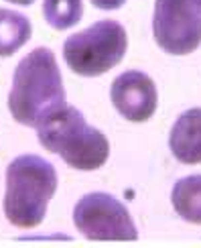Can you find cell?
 <instances>
[{"mask_svg": "<svg viewBox=\"0 0 201 248\" xmlns=\"http://www.w3.org/2000/svg\"><path fill=\"white\" fill-rule=\"evenodd\" d=\"M67 106L61 69L53 51L37 47L18 61L8 92V110L18 124L37 128Z\"/></svg>", "mask_w": 201, "mask_h": 248, "instance_id": "1", "label": "cell"}, {"mask_svg": "<svg viewBox=\"0 0 201 248\" xmlns=\"http://www.w3.org/2000/svg\"><path fill=\"white\" fill-rule=\"evenodd\" d=\"M55 167L39 155H18L4 175V216L20 230H33L43 224L49 202L57 191Z\"/></svg>", "mask_w": 201, "mask_h": 248, "instance_id": "2", "label": "cell"}, {"mask_svg": "<svg viewBox=\"0 0 201 248\" xmlns=\"http://www.w3.org/2000/svg\"><path fill=\"white\" fill-rule=\"evenodd\" d=\"M41 147L77 171H96L110 157V140L76 106H65L35 128Z\"/></svg>", "mask_w": 201, "mask_h": 248, "instance_id": "3", "label": "cell"}, {"mask_svg": "<svg viewBox=\"0 0 201 248\" xmlns=\"http://www.w3.org/2000/svg\"><path fill=\"white\" fill-rule=\"evenodd\" d=\"M126 49H128L126 29L118 20L102 18L67 37L63 43V59L73 74L81 78H98L120 63Z\"/></svg>", "mask_w": 201, "mask_h": 248, "instance_id": "4", "label": "cell"}, {"mask_svg": "<svg viewBox=\"0 0 201 248\" xmlns=\"http://www.w3.org/2000/svg\"><path fill=\"white\" fill-rule=\"evenodd\" d=\"M73 224L88 240H139L128 208L106 191L83 195L73 208Z\"/></svg>", "mask_w": 201, "mask_h": 248, "instance_id": "5", "label": "cell"}, {"mask_svg": "<svg viewBox=\"0 0 201 248\" xmlns=\"http://www.w3.org/2000/svg\"><path fill=\"white\" fill-rule=\"evenodd\" d=\"M153 37L169 55H189L201 45V0H156Z\"/></svg>", "mask_w": 201, "mask_h": 248, "instance_id": "6", "label": "cell"}, {"mask_svg": "<svg viewBox=\"0 0 201 248\" xmlns=\"http://www.w3.org/2000/svg\"><path fill=\"white\" fill-rule=\"evenodd\" d=\"M110 100L122 118L130 122H146L153 118L158 106L156 84L144 71L128 69L112 81Z\"/></svg>", "mask_w": 201, "mask_h": 248, "instance_id": "7", "label": "cell"}, {"mask_svg": "<svg viewBox=\"0 0 201 248\" xmlns=\"http://www.w3.org/2000/svg\"><path fill=\"white\" fill-rule=\"evenodd\" d=\"M169 149L183 165L201 163V108H189L169 132Z\"/></svg>", "mask_w": 201, "mask_h": 248, "instance_id": "8", "label": "cell"}, {"mask_svg": "<svg viewBox=\"0 0 201 248\" xmlns=\"http://www.w3.org/2000/svg\"><path fill=\"white\" fill-rule=\"evenodd\" d=\"M33 35L31 20L13 8H0V57L15 55Z\"/></svg>", "mask_w": 201, "mask_h": 248, "instance_id": "9", "label": "cell"}, {"mask_svg": "<svg viewBox=\"0 0 201 248\" xmlns=\"http://www.w3.org/2000/svg\"><path fill=\"white\" fill-rule=\"evenodd\" d=\"M173 210L189 224H201V175L181 177L171 191Z\"/></svg>", "mask_w": 201, "mask_h": 248, "instance_id": "10", "label": "cell"}, {"mask_svg": "<svg viewBox=\"0 0 201 248\" xmlns=\"http://www.w3.org/2000/svg\"><path fill=\"white\" fill-rule=\"evenodd\" d=\"M43 16L55 31H67L76 27L83 16L81 0H43Z\"/></svg>", "mask_w": 201, "mask_h": 248, "instance_id": "11", "label": "cell"}, {"mask_svg": "<svg viewBox=\"0 0 201 248\" xmlns=\"http://www.w3.org/2000/svg\"><path fill=\"white\" fill-rule=\"evenodd\" d=\"M90 2L102 10H116V8H120L126 0H90Z\"/></svg>", "mask_w": 201, "mask_h": 248, "instance_id": "12", "label": "cell"}, {"mask_svg": "<svg viewBox=\"0 0 201 248\" xmlns=\"http://www.w3.org/2000/svg\"><path fill=\"white\" fill-rule=\"evenodd\" d=\"M6 2H10V4H18V6H31L35 2V0H6Z\"/></svg>", "mask_w": 201, "mask_h": 248, "instance_id": "13", "label": "cell"}]
</instances>
